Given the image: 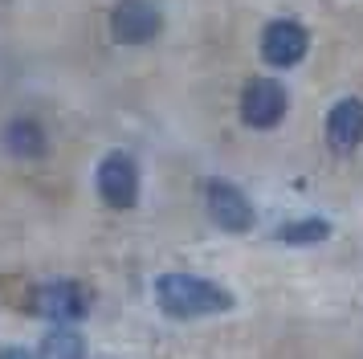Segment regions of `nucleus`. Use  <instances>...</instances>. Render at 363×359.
Instances as JSON below:
<instances>
[{
    "instance_id": "obj_1",
    "label": "nucleus",
    "mask_w": 363,
    "mask_h": 359,
    "mask_svg": "<svg viewBox=\"0 0 363 359\" xmlns=\"http://www.w3.org/2000/svg\"><path fill=\"white\" fill-rule=\"evenodd\" d=\"M155 302L172 319H204V314H225L233 306V294L192 274H167L155 282Z\"/></svg>"
},
{
    "instance_id": "obj_2",
    "label": "nucleus",
    "mask_w": 363,
    "mask_h": 359,
    "mask_svg": "<svg viewBox=\"0 0 363 359\" xmlns=\"http://www.w3.org/2000/svg\"><path fill=\"white\" fill-rule=\"evenodd\" d=\"M204 204H208L213 225L225 228V233H249L253 228V204L241 196V188H233L225 180H213L204 188Z\"/></svg>"
},
{
    "instance_id": "obj_3",
    "label": "nucleus",
    "mask_w": 363,
    "mask_h": 359,
    "mask_svg": "<svg viewBox=\"0 0 363 359\" xmlns=\"http://www.w3.org/2000/svg\"><path fill=\"white\" fill-rule=\"evenodd\" d=\"M286 90H281V82L274 78H253L245 86V94H241V118H245L249 127H278L281 114H286Z\"/></svg>"
},
{
    "instance_id": "obj_4",
    "label": "nucleus",
    "mask_w": 363,
    "mask_h": 359,
    "mask_svg": "<svg viewBox=\"0 0 363 359\" xmlns=\"http://www.w3.org/2000/svg\"><path fill=\"white\" fill-rule=\"evenodd\" d=\"M99 196L111 209H131L135 204V196H139V172H135V160L127 151H111L99 163Z\"/></svg>"
},
{
    "instance_id": "obj_5",
    "label": "nucleus",
    "mask_w": 363,
    "mask_h": 359,
    "mask_svg": "<svg viewBox=\"0 0 363 359\" xmlns=\"http://www.w3.org/2000/svg\"><path fill=\"white\" fill-rule=\"evenodd\" d=\"M160 9L147 4V0H118L115 13H111V33H115V41L123 45H143L151 41L155 33H160Z\"/></svg>"
},
{
    "instance_id": "obj_6",
    "label": "nucleus",
    "mask_w": 363,
    "mask_h": 359,
    "mask_svg": "<svg viewBox=\"0 0 363 359\" xmlns=\"http://www.w3.org/2000/svg\"><path fill=\"white\" fill-rule=\"evenodd\" d=\"M311 49V33L302 29L298 21H274L269 29L262 33V57L278 70H290L306 57Z\"/></svg>"
},
{
    "instance_id": "obj_7",
    "label": "nucleus",
    "mask_w": 363,
    "mask_h": 359,
    "mask_svg": "<svg viewBox=\"0 0 363 359\" xmlns=\"http://www.w3.org/2000/svg\"><path fill=\"white\" fill-rule=\"evenodd\" d=\"M33 310L53 319V323H69V319H82L90 310V294L78 282H50L33 294Z\"/></svg>"
},
{
    "instance_id": "obj_8",
    "label": "nucleus",
    "mask_w": 363,
    "mask_h": 359,
    "mask_svg": "<svg viewBox=\"0 0 363 359\" xmlns=\"http://www.w3.org/2000/svg\"><path fill=\"white\" fill-rule=\"evenodd\" d=\"M327 139L335 151H355L363 143V102L359 98H343L327 114Z\"/></svg>"
},
{
    "instance_id": "obj_9",
    "label": "nucleus",
    "mask_w": 363,
    "mask_h": 359,
    "mask_svg": "<svg viewBox=\"0 0 363 359\" xmlns=\"http://www.w3.org/2000/svg\"><path fill=\"white\" fill-rule=\"evenodd\" d=\"M4 147H9V155H17V160H41V155H45V131H41V123H33V118H13V123L4 127Z\"/></svg>"
},
{
    "instance_id": "obj_10",
    "label": "nucleus",
    "mask_w": 363,
    "mask_h": 359,
    "mask_svg": "<svg viewBox=\"0 0 363 359\" xmlns=\"http://www.w3.org/2000/svg\"><path fill=\"white\" fill-rule=\"evenodd\" d=\"M41 359H86V343L78 331H66V326H57L53 335H45L41 343Z\"/></svg>"
},
{
    "instance_id": "obj_11",
    "label": "nucleus",
    "mask_w": 363,
    "mask_h": 359,
    "mask_svg": "<svg viewBox=\"0 0 363 359\" xmlns=\"http://www.w3.org/2000/svg\"><path fill=\"white\" fill-rule=\"evenodd\" d=\"M327 233H330L327 221L311 216V221H294V225H281V228H278V241H286V245H314V241H323Z\"/></svg>"
},
{
    "instance_id": "obj_12",
    "label": "nucleus",
    "mask_w": 363,
    "mask_h": 359,
    "mask_svg": "<svg viewBox=\"0 0 363 359\" xmlns=\"http://www.w3.org/2000/svg\"><path fill=\"white\" fill-rule=\"evenodd\" d=\"M0 359H33V355H29V351H21V347H4Z\"/></svg>"
}]
</instances>
